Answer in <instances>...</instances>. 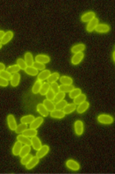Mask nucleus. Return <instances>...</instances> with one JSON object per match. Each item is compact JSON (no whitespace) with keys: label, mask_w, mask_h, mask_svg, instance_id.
I'll list each match as a JSON object with an SVG mask.
<instances>
[{"label":"nucleus","mask_w":115,"mask_h":174,"mask_svg":"<svg viewBox=\"0 0 115 174\" xmlns=\"http://www.w3.org/2000/svg\"><path fill=\"white\" fill-rule=\"evenodd\" d=\"M2 48V44H1V42H0V49Z\"/></svg>","instance_id":"nucleus-50"},{"label":"nucleus","mask_w":115,"mask_h":174,"mask_svg":"<svg viewBox=\"0 0 115 174\" xmlns=\"http://www.w3.org/2000/svg\"><path fill=\"white\" fill-rule=\"evenodd\" d=\"M44 122V120H43V117H38V118H35L33 122L30 123V129H37Z\"/></svg>","instance_id":"nucleus-16"},{"label":"nucleus","mask_w":115,"mask_h":174,"mask_svg":"<svg viewBox=\"0 0 115 174\" xmlns=\"http://www.w3.org/2000/svg\"><path fill=\"white\" fill-rule=\"evenodd\" d=\"M37 111L40 115H42V117H47L49 115V112L47 111V109L44 106V105L42 103L37 105Z\"/></svg>","instance_id":"nucleus-20"},{"label":"nucleus","mask_w":115,"mask_h":174,"mask_svg":"<svg viewBox=\"0 0 115 174\" xmlns=\"http://www.w3.org/2000/svg\"><path fill=\"white\" fill-rule=\"evenodd\" d=\"M50 90H51V91H52L55 94L58 93V92H60V89H59V85H58V84H57L56 82L50 84Z\"/></svg>","instance_id":"nucleus-44"},{"label":"nucleus","mask_w":115,"mask_h":174,"mask_svg":"<svg viewBox=\"0 0 115 174\" xmlns=\"http://www.w3.org/2000/svg\"><path fill=\"white\" fill-rule=\"evenodd\" d=\"M8 84H9V82L0 77V86H2V87H7Z\"/></svg>","instance_id":"nucleus-47"},{"label":"nucleus","mask_w":115,"mask_h":174,"mask_svg":"<svg viewBox=\"0 0 115 174\" xmlns=\"http://www.w3.org/2000/svg\"><path fill=\"white\" fill-rule=\"evenodd\" d=\"M59 79H60V82L62 83V84H72V82H73L72 78L68 76H63Z\"/></svg>","instance_id":"nucleus-33"},{"label":"nucleus","mask_w":115,"mask_h":174,"mask_svg":"<svg viewBox=\"0 0 115 174\" xmlns=\"http://www.w3.org/2000/svg\"><path fill=\"white\" fill-rule=\"evenodd\" d=\"M17 140L19 141V142H20L22 144H24V145H30L31 146V144H32V142H31V138L30 137H27V136H23L22 134H19V136H17Z\"/></svg>","instance_id":"nucleus-19"},{"label":"nucleus","mask_w":115,"mask_h":174,"mask_svg":"<svg viewBox=\"0 0 115 174\" xmlns=\"http://www.w3.org/2000/svg\"><path fill=\"white\" fill-rule=\"evenodd\" d=\"M39 161H40V158H39V157H37L36 156H35V157L33 156V157L30 159V161L26 165V168H27V170H31V169L34 168V167L39 164Z\"/></svg>","instance_id":"nucleus-10"},{"label":"nucleus","mask_w":115,"mask_h":174,"mask_svg":"<svg viewBox=\"0 0 115 174\" xmlns=\"http://www.w3.org/2000/svg\"><path fill=\"white\" fill-rule=\"evenodd\" d=\"M50 90V84L48 83H44L41 84V87H40V95H46L47 92Z\"/></svg>","instance_id":"nucleus-28"},{"label":"nucleus","mask_w":115,"mask_h":174,"mask_svg":"<svg viewBox=\"0 0 115 174\" xmlns=\"http://www.w3.org/2000/svg\"><path fill=\"white\" fill-rule=\"evenodd\" d=\"M5 65L2 63H0V71H3V70H5Z\"/></svg>","instance_id":"nucleus-48"},{"label":"nucleus","mask_w":115,"mask_h":174,"mask_svg":"<svg viewBox=\"0 0 115 174\" xmlns=\"http://www.w3.org/2000/svg\"><path fill=\"white\" fill-rule=\"evenodd\" d=\"M31 142H32V146H33V148L35 149V150H38L41 147V142H40V140L39 139L37 136H34V137H32L31 138Z\"/></svg>","instance_id":"nucleus-25"},{"label":"nucleus","mask_w":115,"mask_h":174,"mask_svg":"<svg viewBox=\"0 0 115 174\" xmlns=\"http://www.w3.org/2000/svg\"><path fill=\"white\" fill-rule=\"evenodd\" d=\"M69 93H70L69 96H70V99H75L77 96H78L79 94L82 93V90H81L80 88H74V89L71 90Z\"/></svg>","instance_id":"nucleus-34"},{"label":"nucleus","mask_w":115,"mask_h":174,"mask_svg":"<svg viewBox=\"0 0 115 174\" xmlns=\"http://www.w3.org/2000/svg\"><path fill=\"white\" fill-rule=\"evenodd\" d=\"M64 98H65V93L64 92H59L58 93L55 94V99H54L53 101H55V103L61 101L62 100H64Z\"/></svg>","instance_id":"nucleus-40"},{"label":"nucleus","mask_w":115,"mask_h":174,"mask_svg":"<svg viewBox=\"0 0 115 174\" xmlns=\"http://www.w3.org/2000/svg\"><path fill=\"white\" fill-rule=\"evenodd\" d=\"M0 77H1L2 78H4V79L9 81V80H11V78H12V74L9 73V72H7L6 70H3V71H0Z\"/></svg>","instance_id":"nucleus-43"},{"label":"nucleus","mask_w":115,"mask_h":174,"mask_svg":"<svg viewBox=\"0 0 115 174\" xmlns=\"http://www.w3.org/2000/svg\"><path fill=\"white\" fill-rule=\"evenodd\" d=\"M98 24H99V23H98V19L97 17L93 18L91 20H90V21L88 22V24H87V26H86V30H87V32H92V31H94L95 28H96V27H97Z\"/></svg>","instance_id":"nucleus-6"},{"label":"nucleus","mask_w":115,"mask_h":174,"mask_svg":"<svg viewBox=\"0 0 115 174\" xmlns=\"http://www.w3.org/2000/svg\"><path fill=\"white\" fill-rule=\"evenodd\" d=\"M41 82L37 80L34 84V86H33V89H32V92L34 94H37L40 92V87H41Z\"/></svg>","instance_id":"nucleus-36"},{"label":"nucleus","mask_w":115,"mask_h":174,"mask_svg":"<svg viewBox=\"0 0 115 174\" xmlns=\"http://www.w3.org/2000/svg\"><path fill=\"white\" fill-rule=\"evenodd\" d=\"M59 78H60L59 73L58 72H55V73H51V75L47 77V83L48 84H52V83L56 82Z\"/></svg>","instance_id":"nucleus-29"},{"label":"nucleus","mask_w":115,"mask_h":174,"mask_svg":"<svg viewBox=\"0 0 115 174\" xmlns=\"http://www.w3.org/2000/svg\"><path fill=\"white\" fill-rule=\"evenodd\" d=\"M46 96H47V100L53 101V100H54V99H55V93H54V92H53L51 90H49V91L47 92Z\"/></svg>","instance_id":"nucleus-46"},{"label":"nucleus","mask_w":115,"mask_h":174,"mask_svg":"<svg viewBox=\"0 0 115 174\" xmlns=\"http://www.w3.org/2000/svg\"><path fill=\"white\" fill-rule=\"evenodd\" d=\"M6 121H7V125L9 127V129L12 130V131H15L16 128H17V122H16V119L15 117L12 115V114H8L7 115V118H6Z\"/></svg>","instance_id":"nucleus-3"},{"label":"nucleus","mask_w":115,"mask_h":174,"mask_svg":"<svg viewBox=\"0 0 115 174\" xmlns=\"http://www.w3.org/2000/svg\"><path fill=\"white\" fill-rule=\"evenodd\" d=\"M97 120L101 124H112L114 121V117L109 114H100L98 116Z\"/></svg>","instance_id":"nucleus-1"},{"label":"nucleus","mask_w":115,"mask_h":174,"mask_svg":"<svg viewBox=\"0 0 115 174\" xmlns=\"http://www.w3.org/2000/svg\"><path fill=\"white\" fill-rule=\"evenodd\" d=\"M4 34H5V32H4V31L0 30V40H1V39L3 38V36L4 35Z\"/></svg>","instance_id":"nucleus-49"},{"label":"nucleus","mask_w":115,"mask_h":174,"mask_svg":"<svg viewBox=\"0 0 115 174\" xmlns=\"http://www.w3.org/2000/svg\"><path fill=\"white\" fill-rule=\"evenodd\" d=\"M35 119V117L33 114H28V115H24L23 117L20 118V122L24 123V124H30L31 122L34 121V120Z\"/></svg>","instance_id":"nucleus-24"},{"label":"nucleus","mask_w":115,"mask_h":174,"mask_svg":"<svg viewBox=\"0 0 115 174\" xmlns=\"http://www.w3.org/2000/svg\"><path fill=\"white\" fill-rule=\"evenodd\" d=\"M30 151H31V147H30V145H24V146H22V148H21V150H20V153H19V157H23L24 156L29 154Z\"/></svg>","instance_id":"nucleus-32"},{"label":"nucleus","mask_w":115,"mask_h":174,"mask_svg":"<svg viewBox=\"0 0 115 174\" xmlns=\"http://www.w3.org/2000/svg\"><path fill=\"white\" fill-rule=\"evenodd\" d=\"M83 57H84V54H83V52H78L77 54H74V56H73L72 58H71V64H72L73 65H77V64H79L83 61Z\"/></svg>","instance_id":"nucleus-7"},{"label":"nucleus","mask_w":115,"mask_h":174,"mask_svg":"<svg viewBox=\"0 0 115 174\" xmlns=\"http://www.w3.org/2000/svg\"><path fill=\"white\" fill-rule=\"evenodd\" d=\"M33 157V156L29 153V154H27V155H26V156H24L23 157H21V159H20V163H21V165H26L29 161H30V159Z\"/></svg>","instance_id":"nucleus-41"},{"label":"nucleus","mask_w":115,"mask_h":174,"mask_svg":"<svg viewBox=\"0 0 115 174\" xmlns=\"http://www.w3.org/2000/svg\"><path fill=\"white\" fill-rule=\"evenodd\" d=\"M51 75V72L50 70H41L40 72H39L38 75H37V77H38L39 81H43V80H46L47 79V77Z\"/></svg>","instance_id":"nucleus-18"},{"label":"nucleus","mask_w":115,"mask_h":174,"mask_svg":"<svg viewBox=\"0 0 115 174\" xmlns=\"http://www.w3.org/2000/svg\"><path fill=\"white\" fill-rule=\"evenodd\" d=\"M42 104L44 105V106L47 109L48 112H51V111L55 110V103L53 101H51V100H43Z\"/></svg>","instance_id":"nucleus-31"},{"label":"nucleus","mask_w":115,"mask_h":174,"mask_svg":"<svg viewBox=\"0 0 115 174\" xmlns=\"http://www.w3.org/2000/svg\"><path fill=\"white\" fill-rule=\"evenodd\" d=\"M67 104H68V102L65 100H62L61 101H59V102L55 104V109H56V110H63Z\"/></svg>","instance_id":"nucleus-37"},{"label":"nucleus","mask_w":115,"mask_h":174,"mask_svg":"<svg viewBox=\"0 0 115 174\" xmlns=\"http://www.w3.org/2000/svg\"><path fill=\"white\" fill-rule=\"evenodd\" d=\"M74 88H75V86L73 84H62V85H59L60 92H64V93L65 92H70Z\"/></svg>","instance_id":"nucleus-27"},{"label":"nucleus","mask_w":115,"mask_h":174,"mask_svg":"<svg viewBox=\"0 0 115 174\" xmlns=\"http://www.w3.org/2000/svg\"><path fill=\"white\" fill-rule=\"evenodd\" d=\"M37 134H38V131H37L36 129H26V130L22 133L23 136H26L30 137V138H32V137H34V136H36Z\"/></svg>","instance_id":"nucleus-26"},{"label":"nucleus","mask_w":115,"mask_h":174,"mask_svg":"<svg viewBox=\"0 0 115 174\" xmlns=\"http://www.w3.org/2000/svg\"><path fill=\"white\" fill-rule=\"evenodd\" d=\"M26 129H27V124H24V123H20L19 125L17 126L15 131L18 133V134H22Z\"/></svg>","instance_id":"nucleus-38"},{"label":"nucleus","mask_w":115,"mask_h":174,"mask_svg":"<svg viewBox=\"0 0 115 174\" xmlns=\"http://www.w3.org/2000/svg\"><path fill=\"white\" fill-rule=\"evenodd\" d=\"M33 67H34V68H35L37 70H45V68H46L45 64H40V63H38V62H34V63Z\"/></svg>","instance_id":"nucleus-45"},{"label":"nucleus","mask_w":115,"mask_h":174,"mask_svg":"<svg viewBox=\"0 0 115 174\" xmlns=\"http://www.w3.org/2000/svg\"><path fill=\"white\" fill-rule=\"evenodd\" d=\"M66 166L70 169V170H71V171H75V172H77V171H79V169H80V165H79V163H77V161H75V160H73V159H68L67 161H66Z\"/></svg>","instance_id":"nucleus-4"},{"label":"nucleus","mask_w":115,"mask_h":174,"mask_svg":"<svg viewBox=\"0 0 115 174\" xmlns=\"http://www.w3.org/2000/svg\"><path fill=\"white\" fill-rule=\"evenodd\" d=\"M21 148H22V143L19 141H17L13 147H12V154L14 156H19V153H20V150H21Z\"/></svg>","instance_id":"nucleus-22"},{"label":"nucleus","mask_w":115,"mask_h":174,"mask_svg":"<svg viewBox=\"0 0 115 174\" xmlns=\"http://www.w3.org/2000/svg\"><path fill=\"white\" fill-rule=\"evenodd\" d=\"M13 36H14V34H13L12 31H8V32H6V33L4 34V35L3 36V38L1 39V40H0L1 44H2V45L7 44L9 41H11V40L13 38Z\"/></svg>","instance_id":"nucleus-9"},{"label":"nucleus","mask_w":115,"mask_h":174,"mask_svg":"<svg viewBox=\"0 0 115 174\" xmlns=\"http://www.w3.org/2000/svg\"><path fill=\"white\" fill-rule=\"evenodd\" d=\"M49 113H50V116L52 118H55V119H62V118H63L65 116V113L62 110L55 109V110L49 112Z\"/></svg>","instance_id":"nucleus-17"},{"label":"nucleus","mask_w":115,"mask_h":174,"mask_svg":"<svg viewBox=\"0 0 115 174\" xmlns=\"http://www.w3.org/2000/svg\"><path fill=\"white\" fill-rule=\"evenodd\" d=\"M24 61L26 62L27 65V66H33L34 65V56L32 55L31 52H27L25 54V56H24Z\"/></svg>","instance_id":"nucleus-15"},{"label":"nucleus","mask_w":115,"mask_h":174,"mask_svg":"<svg viewBox=\"0 0 115 174\" xmlns=\"http://www.w3.org/2000/svg\"><path fill=\"white\" fill-rule=\"evenodd\" d=\"M25 72L27 74V75H30V76H37L38 75V70H36L35 68H34L33 66H27V69L25 70Z\"/></svg>","instance_id":"nucleus-35"},{"label":"nucleus","mask_w":115,"mask_h":174,"mask_svg":"<svg viewBox=\"0 0 115 174\" xmlns=\"http://www.w3.org/2000/svg\"><path fill=\"white\" fill-rule=\"evenodd\" d=\"M17 65L20 68V70H26V69H27V65L26 62H25L23 59H21V58L17 59Z\"/></svg>","instance_id":"nucleus-42"},{"label":"nucleus","mask_w":115,"mask_h":174,"mask_svg":"<svg viewBox=\"0 0 115 174\" xmlns=\"http://www.w3.org/2000/svg\"><path fill=\"white\" fill-rule=\"evenodd\" d=\"M74 129H75V133L77 136H80L83 134V130H84V126H83V122L81 120H77V121L74 124Z\"/></svg>","instance_id":"nucleus-2"},{"label":"nucleus","mask_w":115,"mask_h":174,"mask_svg":"<svg viewBox=\"0 0 115 174\" xmlns=\"http://www.w3.org/2000/svg\"><path fill=\"white\" fill-rule=\"evenodd\" d=\"M48 152H49V146L47 145V144L41 145V147L38 150H37V152H36V157L40 159V158L44 157Z\"/></svg>","instance_id":"nucleus-5"},{"label":"nucleus","mask_w":115,"mask_h":174,"mask_svg":"<svg viewBox=\"0 0 115 174\" xmlns=\"http://www.w3.org/2000/svg\"><path fill=\"white\" fill-rule=\"evenodd\" d=\"M95 31H97L98 33H101V34L108 33L110 31V27L107 24H98L96 27Z\"/></svg>","instance_id":"nucleus-13"},{"label":"nucleus","mask_w":115,"mask_h":174,"mask_svg":"<svg viewBox=\"0 0 115 174\" xmlns=\"http://www.w3.org/2000/svg\"><path fill=\"white\" fill-rule=\"evenodd\" d=\"M89 106H90V103H89V102H87V101H84V102H83V103L79 104L78 105H77V109H76V110H77V113H79V114L83 113L84 112H86V111L88 110Z\"/></svg>","instance_id":"nucleus-14"},{"label":"nucleus","mask_w":115,"mask_h":174,"mask_svg":"<svg viewBox=\"0 0 115 174\" xmlns=\"http://www.w3.org/2000/svg\"><path fill=\"white\" fill-rule=\"evenodd\" d=\"M35 62H38V63H40V64H48L50 62V57L48 56H46V55H42V54H40V55H37L35 56Z\"/></svg>","instance_id":"nucleus-12"},{"label":"nucleus","mask_w":115,"mask_h":174,"mask_svg":"<svg viewBox=\"0 0 115 174\" xmlns=\"http://www.w3.org/2000/svg\"><path fill=\"white\" fill-rule=\"evenodd\" d=\"M5 70L7 71V72H9V73H17V72H19V70H20V68L17 65V64H14V65H11V66H9L7 69H5Z\"/></svg>","instance_id":"nucleus-39"},{"label":"nucleus","mask_w":115,"mask_h":174,"mask_svg":"<svg viewBox=\"0 0 115 174\" xmlns=\"http://www.w3.org/2000/svg\"><path fill=\"white\" fill-rule=\"evenodd\" d=\"M95 17H96V14H95L94 12H85L84 14L82 15L81 20H82V22H83V23H88L90 20H91V19H92L93 18H95Z\"/></svg>","instance_id":"nucleus-8"},{"label":"nucleus","mask_w":115,"mask_h":174,"mask_svg":"<svg viewBox=\"0 0 115 174\" xmlns=\"http://www.w3.org/2000/svg\"><path fill=\"white\" fill-rule=\"evenodd\" d=\"M74 100V104L76 105H78L79 104H81V103H83V102H84V101H86V95L85 94H79L78 96H77L75 99H73Z\"/></svg>","instance_id":"nucleus-30"},{"label":"nucleus","mask_w":115,"mask_h":174,"mask_svg":"<svg viewBox=\"0 0 115 174\" xmlns=\"http://www.w3.org/2000/svg\"><path fill=\"white\" fill-rule=\"evenodd\" d=\"M11 84L12 87H16L19 84L20 82V74L19 73H14L12 75V78H11Z\"/></svg>","instance_id":"nucleus-11"},{"label":"nucleus","mask_w":115,"mask_h":174,"mask_svg":"<svg viewBox=\"0 0 115 174\" xmlns=\"http://www.w3.org/2000/svg\"><path fill=\"white\" fill-rule=\"evenodd\" d=\"M77 109V105L74 104V103H71V104H67L65 105V107L62 110L65 114H70L71 113H73L75 110Z\"/></svg>","instance_id":"nucleus-23"},{"label":"nucleus","mask_w":115,"mask_h":174,"mask_svg":"<svg viewBox=\"0 0 115 174\" xmlns=\"http://www.w3.org/2000/svg\"><path fill=\"white\" fill-rule=\"evenodd\" d=\"M84 49H85V45L83 44V43H78V44L74 45V46L70 48V51H71V53H73V54H77L78 52H83V51H84Z\"/></svg>","instance_id":"nucleus-21"}]
</instances>
